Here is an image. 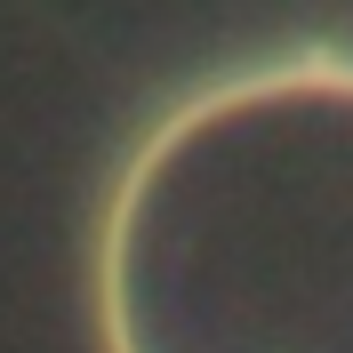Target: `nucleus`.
I'll use <instances>...</instances> for the list:
<instances>
[{
	"instance_id": "1",
	"label": "nucleus",
	"mask_w": 353,
	"mask_h": 353,
	"mask_svg": "<svg viewBox=\"0 0 353 353\" xmlns=\"http://www.w3.org/2000/svg\"><path fill=\"white\" fill-rule=\"evenodd\" d=\"M105 353H353V57L297 48L161 112L105 201Z\"/></svg>"
}]
</instances>
